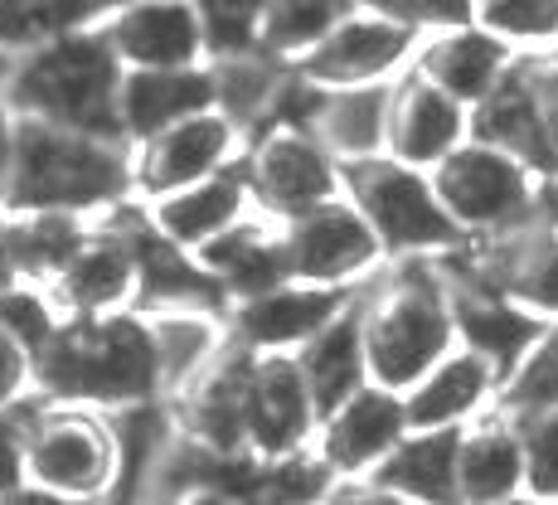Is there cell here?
Masks as SVG:
<instances>
[{
    "instance_id": "35",
    "label": "cell",
    "mask_w": 558,
    "mask_h": 505,
    "mask_svg": "<svg viewBox=\"0 0 558 505\" xmlns=\"http://www.w3.org/2000/svg\"><path fill=\"white\" fill-rule=\"evenodd\" d=\"M476 25L514 53H558V0H476Z\"/></svg>"
},
{
    "instance_id": "18",
    "label": "cell",
    "mask_w": 558,
    "mask_h": 505,
    "mask_svg": "<svg viewBox=\"0 0 558 505\" xmlns=\"http://www.w3.org/2000/svg\"><path fill=\"white\" fill-rule=\"evenodd\" d=\"M102 39L122 69H195L209 63V39L195 0H122L107 10Z\"/></svg>"
},
{
    "instance_id": "45",
    "label": "cell",
    "mask_w": 558,
    "mask_h": 505,
    "mask_svg": "<svg viewBox=\"0 0 558 505\" xmlns=\"http://www.w3.org/2000/svg\"><path fill=\"white\" fill-rule=\"evenodd\" d=\"M316 505H326V501H316Z\"/></svg>"
},
{
    "instance_id": "2",
    "label": "cell",
    "mask_w": 558,
    "mask_h": 505,
    "mask_svg": "<svg viewBox=\"0 0 558 505\" xmlns=\"http://www.w3.org/2000/svg\"><path fill=\"white\" fill-rule=\"evenodd\" d=\"M122 59L98 25L53 35L20 53H0V103L10 117L69 127L88 136H122ZM132 146V142H126Z\"/></svg>"
},
{
    "instance_id": "20",
    "label": "cell",
    "mask_w": 558,
    "mask_h": 505,
    "mask_svg": "<svg viewBox=\"0 0 558 505\" xmlns=\"http://www.w3.org/2000/svg\"><path fill=\"white\" fill-rule=\"evenodd\" d=\"M471 136V107H461L452 93L427 83L417 69L393 79L389 98V152L403 166L437 170L447 156Z\"/></svg>"
},
{
    "instance_id": "30",
    "label": "cell",
    "mask_w": 558,
    "mask_h": 505,
    "mask_svg": "<svg viewBox=\"0 0 558 505\" xmlns=\"http://www.w3.org/2000/svg\"><path fill=\"white\" fill-rule=\"evenodd\" d=\"M369 481L413 505H457V433H408Z\"/></svg>"
},
{
    "instance_id": "1",
    "label": "cell",
    "mask_w": 558,
    "mask_h": 505,
    "mask_svg": "<svg viewBox=\"0 0 558 505\" xmlns=\"http://www.w3.org/2000/svg\"><path fill=\"white\" fill-rule=\"evenodd\" d=\"M35 389L49 404L102 408L112 418L166 404L146 311L49 321L35 346Z\"/></svg>"
},
{
    "instance_id": "43",
    "label": "cell",
    "mask_w": 558,
    "mask_h": 505,
    "mask_svg": "<svg viewBox=\"0 0 558 505\" xmlns=\"http://www.w3.org/2000/svg\"><path fill=\"white\" fill-rule=\"evenodd\" d=\"M10 136H15V117L0 103V204H5V180H10Z\"/></svg>"
},
{
    "instance_id": "3",
    "label": "cell",
    "mask_w": 558,
    "mask_h": 505,
    "mask_svg": "<svg viewBox=\"0 0 558 505\" xmlns=\"http://www.w3.org/2000/svg\"><path fill=\"white\" fill-rule=\"evenodd\" d=\"M132 195V146L117 136H88L69 127L15 117L10 136V214H73V219H107Z\"/></svg>"
},
{
    "instance_id": "22",
    "label": "cell",
    "mask_w": 558,
    "mask_h": 505,
    "mask_svg": "<svg viewBox=\"0 0 558 505\" xmlns=\"http://www.w3.org/2000/svg\"><path fill=\"white\" fill-rule=\"evenodd\" d=\"M403 404L413 433H461L481 413L500 408V370L471 346H457L403 394Z\"/></svg>"
},
{
    "instance_id": "5",
    "label": "cell",
    "mask_w": 558,
    "mask_h": 505,
    "mask_svg": "<svg viewBox=\"0 0 558 505\" xmlns=\"http://www.w3.org/2000/svg\"><path fill=\"white\" fill-rule=\"evenodd\" d=\"M25 477L63 501L107 505L122 496L126 443L122 428L102 408L78 404H25Z\"/></svg>"
},
{
    "instance_id": "10",
    "label": "cell",
    "mask_w": 558,
    "mask_h": 505,
    "mask_svg": "<svg viewBox=\"0 0 558 505\" xmlns=\"http://www.w3.org/2000/svg\"><path fill=\"white\" fill-rule=\"evenodd\" d=\"M282 253L292 282L340 287V292H360L389 267L379 233L369 229V219L350 195L311 204V209L282 219Z\"/></svg>"
},
{
    "instance_id": "21",
    "label": "cell",
    "mask_w": 558,
    "mask_h": 505,
    "mask_svg": "<svg viewBox=\"0 0 558 505\" xmlns=\"http://www.w3.org/2000/svg\"><path fill=\"white\" fill-rule=\"evenodd\" d=\"M142 209H146V224H151L160 239H170L185 253H199L204 243H214L219 233H229L233 224L257 214V204H253V185H248V166L233 160V166L214 170V176L175 190V195L142 204Z\"/></svg>"
},
{
    "instance_id": "28",
    "label": "cell",
    "mask_w": 558,
    "mask_h": 505,
    "mask_svg": "<svg viewBox=\"0 0 558 505\" xmlns=\"http://www.w3.org/2000/svg\"><path fill=\"white\" fill-rule=\"evenodd\" d=\"M296 364H302L306 384H311V399H316L320 418L330 408H340L345 399H355L369 380V350H364V321H360V297L330 321L326 330L306 340L296 350Z\"/></svg>"
},
{
    "instance_id": "32",
    "label": "cell",
    "mask_w": 558,
    "mask_h": 505,
    "mask_svg": "<svg viewBox=\"0 0 558 505\" xmlns=\"http://www.w3.org/2000/svg\"><path fill=\"white\" fill-rule=\"evenodd\" d=\"M355 10H360V0H267L263 25H257V49L296 69Z\"/></svg>"
},
{
    "instance_id": "9",
    "label": "cell",
    "mask_w": 558,
    "mask_h": 505,
    "mask_svg": "<svg viewBox=\"0 0 558 505\" xmlns=\"http://www.w3.org/2000/svg\"><path fill=\"white\" fill-rule=\"evenodd\" d=\"M471 136L558 180V53H520L496 93L471 107Z\"/></svg>"
},
{
    "instance_id": "19",
    "label": "cell",
    "mask_w": 558,
    "mask_h": 505,
    "mask_svg": "<svg viewBox=\"0 0 558 505\" xmlns=\"http://www.w3.org/2000/svg\"><path fill=\"white\" fill-rule=\"evenodd\" d=\"M360 292L340 287H311V282H282L272 292H257L248 302L229 306V330L243 350L253 354H296L316 330H326Z\"/></svg>"
},
{
    "instance_id": "26",
    "label": "cell",
    "mask_w": 558,
    "mask_h": 505,
    "mask_svg": "<svg viewBox=\"0 0 558 505\" xmlns=\"http://www.w3.org/2000/svg\"><path fill=\"white\" fill-rule=\"evenodd\" d=\"M214 107V73L209 63L195 69H126L122 79V136L146 142L166 127L185 122Z\"/></svg>"
},
{
    "instance_id": "29",
    "label": "cell",
    "mask_w": 558,
    "mask_h": 505,
    "mask_svg": "<svg viewBox=\"0 0 558 505\" xmlns=\"http://www.w3.org/2000/svg\"><path fill=\"white\" fill-rule=\"evenodd\" d=\"M209 73H214V107L253 142L257 132H267L277 122V107H282V93L296 69L263 49H248V53L209 59Z\"/></svg>"
},
{
    "instance_id": "36",
    "label": "cell",
    "mask_w": 558,
    "mask_h": 505,
    "mask_svg": "<svg viewBox=\"0 0 558 505\" xmlns=\"http://www.w3.org/2000/svg\"><path fill=\"white\" fill-rule=\"evenodd\" d=\"M524 447V496L558 505V408L514 418Z\"/></svg>"
},
{
    "instance_id": "12",
    "label": "cell",
    "mask_w": 558,
    "mask_h": 505,
    "mask_svg": "<svg viewBox=\"0 0 558 505\" xmlns=\"http://www.w3.org/2000/svg\"><path fill=\"white\" fill-rule=\"evenodd\" d=\"M248 152V136L219 112H195L185 122L166 127V132L146 136L132 146V195L136 204H151L160 195H175V190L195 185V180L214 176V170L233 166Z\"/></svg>"
},
{
    "instance_id": "34",
    "label": "cell",
    "mask_w": 558,
    "mask_h": 505,
    "mask_svg": "<svg viewBox=\"0 0 558 505\" xmlns=\"http://www.w3.org/2000/svg\"><path fill=\"white\" fill-rule=\"evenodd\" d=\"M500 408L510 418L558 408V326H544L534 336V346L506 370V380H500Z\"/></svg>"
},
{
    "instance_id": "40",
    "label": "cell",
    "mask_w": 558,
    "mask_h": 505,
    "mask_svg": "<svg viewBox=\"0 0 558 505\" xmlns=\"http://www.w3.org/2000/svg\"><path fill=\"white\" fill-rule=\"evenodd\" d=\"M326 505H413V501L384 491L379 481H336V486H330V496H326Z\"/></svg>"
},
{
    "instance_id": "15",
    "label": "cell",
    "mask_w": 558,
    "mask_h": 505,
    "mask_svg": "<svg viewBox=\"0 0 558 505\" xmlns=\"http://www.w3.org/2000/svg\"><path fill=\"white\" fill-rule=\"evenodd\" d=\"M408 433L413 428H408L403 394L384 389V384H364L355 399L320 418L311 453L330 471V481H369Z\"/></svg>"
},
{
    "instance_id": "14",
    "label": "cell",
    "mask_w": 558,
    "mask_h": 505,
    "mask_svg": "<svg viewBox=\"0 0 558 505\" xmlns=\"http://www.w3.org/2000/svg\"><path fill=\"white\" fill-rule=\"evenodd\" d=\"M461 273L490 282L496 292H506L514 306H524L534 321L558 326V224L534 219L514 233L486 243H466L452 253Z\"/></svg>"
},
{
    "instance_id": "16",
    "label": "cell",
    "mask_w": 558,
    "mask_h": 505,
    "mask_svg": "<svg viewBox=\"0 0 558 505\" xmlns=\"http://www.w3.org/2000/svg\"><path fill=\"white\" fill-rule=\"evenodd\" d=\"M248 453L257 461L311 453L320 428V408L296 354H253L248 360Z\"/></svg>"
},
{
    "instance_id": "31",
    "label": "cell",
    "mask_w": 558,
    "mask_h": 505,
    "mask_svg": "<svg viewBox=\"0 0 558 505\" xmlns=\"http://www.w3.org/2000/svg\"><path fill=\"white\" fill-rule=\"evenodd\" d=\"M49 306L39 302V292H10L0 297V413H15L29 399H39L35 389V346L49 330Z\"/></svg>"
},
{
    "instance_id": "42",
    "label": "cell",
    "mask_w": 558,
    "mask_h": 505,
    "mask_svg": "<svg viewBox=\"0 0 558 505\" xmlns=\"http://www.w3.org/2000/svg\"><path fill=\"white\" fill-rule=\"evenodd\" d=\"M0 505H78V501H63V496H53V491L45 486H20V491H10V496H0Z\"/></svg>"
},
{
    "instance_id": "17",
    "label": "cell",
    "mask_w": 558,
    "mask_h": 505,
    "mask_svg": "<svg viewBox=\"0 0 558 505\" xmlns=\"http://www.w3.org/2000/svg\"><path fill=\"white\" fill-rule=\"evenodd\" d=\"M417 35L384 15L355 10L345 25H336L316 49L296 63L306 83L316 88H364V83H393L413 69Z\"/></svg>"
},
{
    "instance_id": "23",
    "label": "cell",
    "mask_w": 558,
    "mask_h": 505,
    "mask_svg": "<svg viewBox=\"0 0 558 505\" xmlns=\"http://www.w3.org/2000/svg\"><path fill=\"white\" fill-rule=\"evenodd\" d=\"M520 59L506 39H496L490 29H481L476 20L471 25H452L437 29V35L417 39L413 69L423 73L427 83H437L442 93H452L461 107H476L481 98L496 93V83L510 73V63Z\"/></svg>"
},
{
    "instance_id": "37",
    "label": "cell",
    "mask_w": 558,
    "mask_h": 505,
    "mask_svg": "<svg viewBox=\"0 0 558 505\" xmlns=\"http://www.w3.org/2000/svg\"><path fill=\"white\" fill-rule=\"evenodd\" d=\"M195 10H199V20H204L209 59L257 49V25H263L267 0H195Z\"/></svg>"
},
{
    "instance_id": "4",
    "label": "cell",
    "mask_w": 558,
    "mask_h": 505,
    "mask_svg": "<svg viewBox=\"0 0 558 505\" xmlns=\"http://www.w3.org/2000/svg\"><path fill=\"white\" fill-rule=\"evenodd\" d=\"M360 321L369 380L408 394L442 354L461 346L447 263L442 257L389 263L369 287H360Z\"/></svg>"
},
{
    "instance_id": "7",
    "label": "cell",
    "mask_w": 558,
    "mask_h": 505,
    "mask_svg": "<svg viewBox=\"0 0 558 505\" xmlns=\"http://www.w3.org/2000/svg\"><path fill=\"white\" fill-rule=\"evenodd\" d=\"M433 185L466 243L500 239V233H514L539 219L544 180L514 156H506L500 146L476 142V136H466L433 170Z\"/></svg>"
},
{
    "instance_id": "38",
    "label": "cell",
    "mask_w": 558,
    "mask_h": 505,
    "mask_svg": "<svg viewBox=\"0 0 558 505\" xmlns=\"http://www.w3.org/2000/svg\"><path fill=\"white\" fill-rule=\"evenodd\" d=\"M360 10L413 29L417 39L437 35V29H452V25H471V20H476V0H360Z\"/></svg>"
},
{
    "instance_id": "33",
    "label": "cell",
    "mask_w": 558,
    "mask_h": 505,
    "mask_svg": "<svg viewBox=\"0 0 558 505\" xmlns=\"http://www.w3.org/2000/svg\"><path fill=\"white\" fill-rule=\"evenodd\" d=\"M93 224L98 219H73V214H15V263L29 292L59 277V267L78 253Z\"/></svg>"
},
{
    "instance_id": "44",
    "label": "cell",
    "mask_w": 558,
    "mask_h": 505,
    "mask_svg": "<svg viewBox=\"0 0 558 505\" xmlns=\"http://www.w3.org/2000/svg\"><path fill=\"white\" fill-rule=\"evenodd\" d=\"M107 505H136V501H107Z\"/></svg>"
},
{
    "instance_id": "11",
    "label": "cell",
    "mask_w": 558,
    "mask_h": 505,
    "mask_svg": "<svg viewBox=\"0 0 558 505\" xmlns=\"http://www.w3.org/2000/svg\"><path fill=\"white\" fill-rule=\"evenodd\" d=\"M243 166H248L257 214H267L277 224L311 209V204L345 195V166L306 127L277 122L267 132H257L248 152H243Z\"/></svg>"
},
{
    "instance_id": "6",
    "label": "cell",
    "mask_w": 558,
    "mask_h": 505,
    "mask_svg": "<svg viewBox=\"0 0 558 505\" xmlns=\"http://www.w3.org/2000/svg\"><path fill=\"white\" fill-rule=\"evenodd\" d=\"M345 195L379 233L389 263L403 257H452L466 249L461 229L433 185V170L403 166L393 156H369L345 166Z\"/></svg>"
},
{
    "instance_id": "27",
    "label": "cell",
    "mask_w": 558,
    "mask_h": 505,
    "mask_svg": "<svg viewBox=\"0 0 558 505\" xmlns=\"http://www.w3.org/2000/svg\"><path fill=\"white\" fill-rule=\"evenodd\" d=\"M146 326H151L166 399H175L190 380H199L233 340L229 311H209V306H156L146 311Z\"/></svg>"
},
{
    "instance_id": "13",
    "label": "cell",
    "mask_w": 558,
    "mask_h": 505,
    "mask_svg": "<svg viewBox=\"0 0 558 505\" xmlns=\"http://www.w3.org/2000/svg\"><path fill=\"white\" fill-rule=\"evenodd\" d=\"M248 360H253V350L229 340V350H223L199 380H190L175 399H166V413H170V423H175L180 443H190L209 461L253 457L248 453V408H243V394H248Z\"/></svg>"
},
{
    "instance_id": "41",
    "label": "cell",
    "mask_w": 558,
    "mask_h": 505,
    "mask_svg": "<svg viewBox=\"0 0 558 505\" xmlns=\"http://www.w3.org/2000/svg\"><path fill=\"white\" fill-rule=\"evenodd\" d=\"M10 292H25V277H20L15 263V214L0 204V297Z\"/></svg>"
},
{
    "instance_id": "8",
    "label": "cell",
    "mask_w": 558,
    "mask_h": 505,
    "mask_svg": "<svg viewBox=\"0 0 558 505\" xmlns=\"http://www.w3.org/2000/svg\"><path fill=\"white\" fill-rule=\"evenodd\" d=\"M142 249H136V204H122L88 229L78 253L59 267L53 282L39 287V302L53 321H88L142 311Z\"/></svg>"
},
{
    "instance_id": "25",
    "label": "cell",
    "mask_w": 558,
    "mask_h": 505,
    "mask_svg": "<svg viewBox=\"0 0 558 505\" xmlns=\"http://www.w3.org/2000/svg\"><path fill=\"white\" fill-rule=\"evenodd\" d=\"M195 257L204 273L214 277V287L223 292L229 306L292 282V277H287V253H282V224L267 219V214H248V219L233 224L229 233L204 243Z\"/></svg>"
},
{
    "instance_id": "24",
    "label": "cell",
    "mask_w": 558,
    "mask_h": 505,
    "mask_svg": "<svg viewBox=\"0 0 558 505\" xmlns=\"http://www.w3.org/2000/svg\"><path fill=\"white\" fill-rule=\"evenodd\" d=\"M524 496V447L506 408L457 433V505H510Z\"/></svg>"
},
{
    "instance_id": "39",
    "label": "cell",
    "mask_w": 558,
    "mask_h": 505,
    "mask_svg": "<svg viewBox=\"0 0 558 505\" xmlns=\"http://www.w3.org/2000/svg\"><path fill=\"white\" fill-rule=\"evenodd\" d=\"M25 408L0 413V496L25 486Z\"/></svg>"
}]
</instances>
